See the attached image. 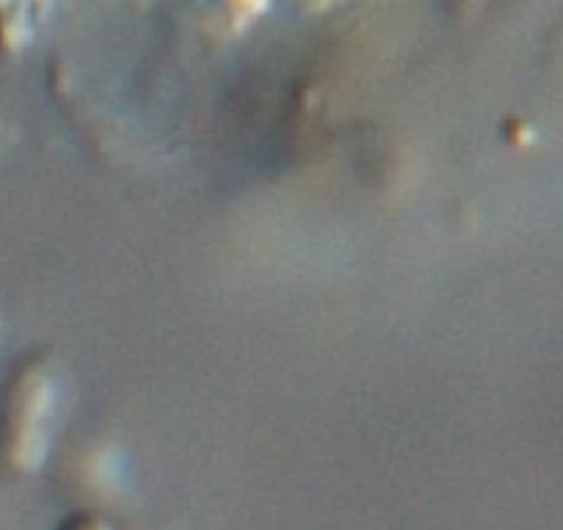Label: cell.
I'll list each match as a JSON object with an SVG mask.
<instances>
[{
  "label": "cell",
  "instance_id": "1",
  "mask_svg": "<svg viewBox=\"0 0 563 530\" xmlns=\"http://www.w3.org/2000/svg\"><path fill=\"white\" fill-rule=\"evenodd\" d=\"M53 401L51 376L36 362L14 373L0 423V453L14 470H34L45 459V420Z\"/></svg>",
  "mask_w": 563,
  "mask_h": 530
},
{
  "label": "cell",
  "instance_id": "2",
  "mask_svg": "<svg viewBox=\"0 0 563 530\" xmlns=\"http://www.w3.org/2000/svg\"><path fill=\"white\" fill-rule=\"evenodd\" d=\"M58 530H111V528H108V522H102L100 517H95V514H73V517H67L62 525H58Z\"/></svg>",
  "mask_w": 563,
  "mask_h": 530
}]
</instances>
